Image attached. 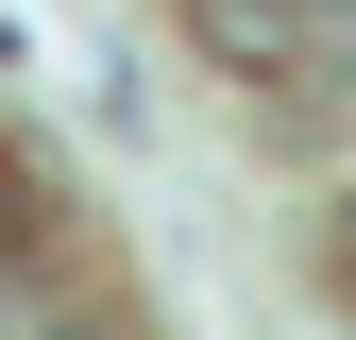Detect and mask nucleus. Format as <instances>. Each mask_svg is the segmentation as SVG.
<instances>
[{"instance_id":"1","label":"nucleus","mask_w":356,"mask_h":340,"mask_svg":"<svg viewBox=\"0 0 356 340\" xmlns=\"http://www.w3.org/2000/svg\"><path fill=\"white\" fill-rule=\"evenodd\" d=\"M187 52L254 102H356V0H187Z\"/></svg>"},{"instance_id":"2","label":"nucleus","mask_w":356,"mask_h":340,"mask_svg":"<svg viewBox=\"0 0 356 340\" xmlns=\"http://www.w3.org/2000/svg\"><path fill=\"white\" fill-rule=\"evenodd\" d=\"M323 272H339V289H356V187H339V222H323Z\"/></svg>"},{"instance_id":"3","label":"nucleus","mask_w":356,"mask_h":340,"mask_svg":"<svg viewBox=\"0 0 356 340\" xmlns=\"http://www.w3.org/2000/svg\"><path fill=\"white\" fill-rule=\"evenodd\" d=\"M34 340H119V323H102V307H51V323H34Z\"/></svg>"},{"instance_id":"4","label":"nucleus","mask_w":356,"mask_h":340,"mask_svg":"<svg viewBox=\"0 0 356 340\" xmlns=\"http://www.w3.org/2000/svg\"><path fill=\"white\" fill-rule=\"evenodd\" d=\"M0 340H34V307H17V272H0Z\"/></svg>"},{"instance_id":"5","label":"nucleus","mask_w":356,"mask_h":340,"mask_svg":"<svg viewBox=\"0 0 356 340\" xmlns=\"http://www.w3.org/2000/svg\"><path fill=\"white\" fill-rule=\"evenodd\" d=\"M0 255H17V187H0Z\"/></svg>"}]
</instances>
